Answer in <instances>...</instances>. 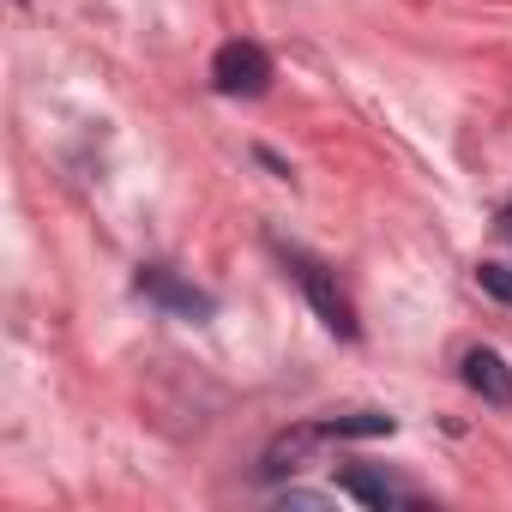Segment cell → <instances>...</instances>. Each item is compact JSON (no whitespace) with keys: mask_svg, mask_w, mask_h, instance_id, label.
Wrapping results in <instances>:
<instances>
[{"mask_svg":"<svg viewBox=\"0 0 512 512\" xmlns=\"http://www.w3.org/2000/svg\"><path fill=\"white\" fill-rule=\"evenodd\" d=\"M272 253H278V266L290 272V284L308 296V308L320 314V326H326L332 338L356 344V338H362V320H356V302L344 296L338 272L320 260V253H308V247H296V241H284V235H272Z\"/></svg>","mask_w":512,"mask_h":512,"instance_id":"cell-1","label":"cell"},{"mask_svg":"<svg viewBox=\"0 0 512 512\" xmlns=\"http://www.w3.org/2000/svg\"><path fill=\"white\" fill-rule=\"evenodd\" d=\"M278 79L272 55L260 43H247V37H229L217 55H211V91L217 97H266Z\"/></svg>","mask_w":512,"mask_h":512,"instance_id":"cell-2","label":"cell"},{"mask_svg":"<svg viewBox=\"0 0 512 512\" xmlns=\"http://www.w3.org/2000/svg\"><path fill=\"white\" fill-rule=\"evenodd\" d=\"M133 290L151 302V308H163L169 320H211L217 314V296L211 290H199V284H187L175 266H139V278H133Z\"/></svg>","mask_w":512,"mask_h":512,"instance_id":"cell-3","label":"cell"},{"mask_svg":"<svg viewBox=\"0 0 512 512\" xmlns=\"http://www.w3.org/2000/svg\"><path fill=\"white\" fill-rule=\"evenodd\" d=\"M338 494L356 500V506H374V512H392V506H428V494H422L416 482H404V476H392V470H380V464H350V470L338 476Z\"/></svg>","mask_w":512,"mask_h":512,"instance_id":"cell-4","label":"cell"},{"mask_svg":"<svg viewBox=\"0 0 512 512\" xmlns=\"http://www.w3.org/2000/svg\"><path fill=\"white\" fill-rule=\"evenodd\" d=\"M458 380H464L488 410H512V362H506L500 350L470 344V350L458 356Z\"/></svg>","mask_w":512,"mask_h":512,"instance_id":"cell-5","label":"cell"},{"mask_svg":"<svg viewBox=\"0 0 512 512\" xmlns=\"http://www.w3.org/2000/svg\"><path fill=\"white\" fill-rule=\"evenodd\" d=\"M476 284H482V296H494L500 308H512V260H482Z\"/></svg>","mask_w":512,"mask_h":512,"instance_id":"cell-6","label":"cell"},{"mask_svg":"<svg viewBox=\"0 0 512 512\" xmlns=\"http://www.w3.org/2000/svg\"><path fill=\"white\" fill-rule=\"evenodd\" d=\"M332 494H314V488H284V506H326Z\"/></svg>","mask_w":512,"mask_h":512,"instance_id":"cell-7","label":"cell"},{"mask_svg":"<svg viewBox=\"0 0 512 512\" xmlns=\"http://www.w3.org/2000/svg\"><path fill=\"white\" fill-rule=\"evenodd\" d=\"M494 229H500V235H506V241H512V199H506V205H500V211H494Z\"/></svg>","mask_w":512,"mask_h":512,"instance_id":"cell-8","label":"cell"},{"mask_svg":"<svg viewBox=\"0 0 512 512\" xmlns=\"http://www.w3.org/2000/svg\"><path fill=\"white\" fill-rule=\"evenodd\" d=\"M13 7H31V0H13Z\"/></svg>","mask_w":512,"mask_h":512,"instance_id":"cell-9","label":"cell"}]
</instances>
